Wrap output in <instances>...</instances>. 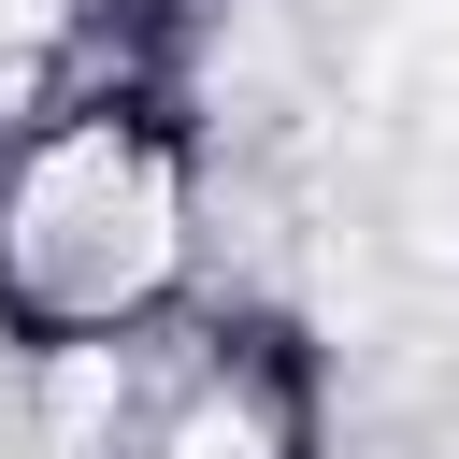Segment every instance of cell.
Instances as JSON below:
<instances>
[{
  "label": "cell",
  "mask_w": 459,
  "mask_h": 459,
  "mask_svg": "<svg viewBox=\"0 0 459 459\" xmlns=\"http://www.w3.org/2000/svg\"><path fill=\"white\" fill-rule=\"evenodd\" d=\"M186 258H201V172H186V129L158 86L14 129V158H0V330L29 359L172 330Z\"/></svg>",
  "instance_id": "cell-1"
},
{
  "label": "cell",
  "mask_w": 459,
  "mask_h": 459,
  "mask_svg": "<svg viewBox=\"0 0 459 459\" xmlns=\"http://www.w3.org/2000/svg\"><path fill=\"white\" fill-rule=\"evenodd\" d=\"M100 459H316V373L287 330H143L115 344Z\"/></svg>",
  "instance_id": "cell-2"
}]
</instances>
